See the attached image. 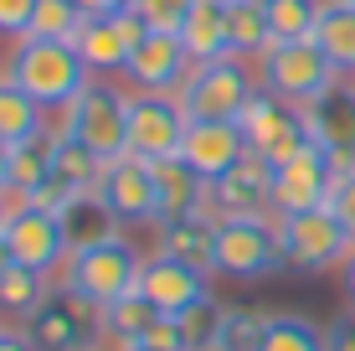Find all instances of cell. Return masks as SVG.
Segmentation results:
<instances>
[{"instance_id":"obj_1","label":"cell","mask_w":355,"mask_h":351,"mask_svg":"<svg viewBox=\"0 0 355 351\" xmlns=\"http://www.w3.org/2000/svg\"><path fill=\"white\" fill-rule=\"evenodd\" d=\"M0 72H6L16 88H26L46 114H62V108L93 83L88 63L78 57V47H72V42H26V36L10 42Z\"/></svg>"},{"instance_id":"obj_2","label":"cell","mask_w":355,"mask_h":351,"mask_svg":"<svg viewBox=\"0 0 355 351\" xmlns=\"http://www.w3.org/2000/svg\"><path fill=\"white\" fill-rule=\"evenodd\" d=\"M139 269H144L139 248H134L124 233H108V238H98V243L72 248V259L62 263V284L72 295H83L88 305L108 310L114 300H124V295L139 289Z\"/></svg>"},{"instance_id":"obj_3","label":"cell","mask_w":355,"mask_h":351,"mask_svg":"<svg viewBox=\"0 0 355 351\" xmlns=\"http://www.w3.org/2000/svg\"><path fill=\"white\" fill-rule=\"evenodd\" d=\"M284 263V243H278V222L273 217H222L216 222V253H211V274L237 284H258L273 279Z\"/></svg>"},{"instance_id":"obj_4","label":"cell","mask_w":355,"mask_h":351,"mask_svg":"<svg viewBox=\"0 0 355 351\" xmlns=\"http://www.w3.org/2000/svg\"><path fill=\"white\" fill-rule=\"evenodd\" d=\"M62 135L88 145L98 161H119L129 155V93L114 88L108 78H93L62 108Z\"/></svg>"},{"instance_id":"obj_5","label":"cell","mask_w":355,"mask_h":351,"mask_svg":"<svg viewBox=\"0 0 355 351\" xmlns=\"http://www.w3.org/2000/svg\"><path fill=\"white\" fill-rule=\"evenodd\" d=\"M258 67L237 63V57H216V63H196L191 78L180 83V104L191 119H227L237 124L242 108L258 99Z\"/></svg>"},{"instance_id":"obj_6","label":"cell","mask_w":355,"mask_h":351,"mask_svg":"<svg viewBox=\"0 0 355 351\" xmlns=\"http://www.w3.org/2000/svg\"><path fill=\"white\" fill-rule=\"evenodd\" d=\"M278 222V243H284V263L293 274H324L340 269L350 259V233L340 227V217L329 207H309V212H284Z\"/></svg>"},{"instance_id":"obj_7","label":"cell","mask_w":355,"mask_h":351,"mask_svg":"<svg viewBox=\"0 0 355 351\" xmlns=\"http://www.w3.org/2000/svg\"><path fill=\"white\" fill-rule=\"evenodd\" d=\"M252 67H258V83L268 93H278V99H288L299 108L309 99H320L329 83L340 78V72L329 67V57L314 42H273Z\"/></svg>"},{"instance_id":"obj_8","label":"cell","mask_w":355,"mask_h":351,"mask_svg":"<svg viewBox=\"0 0 355 351\" xmlns=\"http://www.w3.org/2000/svg\"><path fill=\"white\" fill-rule=\"evenodd\" d=\"M237 124H242V135H248V150L268 165H284V161H293L299 150L314 145L309 129H304V108L278 99V93H268V88H258V99L242 108Z\"/></svg>"},{"instance_id":"obj_9","label":"cell","mask_w":355,"mask_h":351,"mask_svg":"<svg viewBox=\"0 0 355 351\" xmlns=\"http://www.w3.org/2000/svg\"><path fill=\"white\" fill-rule=\"evenodd\" d=\"M21 331L31 336L36 351H93L98 331H103V310L88 305L83 295H72L67 284H57Z\"/></svg>"},{"instance_id":"obj_10","label":"cell","mask_w":355,"mask_h":351,"mask_svg":"<svg viewBox=\"0 0 355 351\" xmlns=\"http://www.w3.org/2000/svg\"><path fill=\"white\" fill-rule=\"evenodd\" d=\"M191 129V114L180 93H129V155L139 161H170L180 155V140Z\"/></svg>"},{"instance_id":"obj_11","label":"cell","mask_w":355,"mask_h":351,"mask_svg":"<svg viewBox=\"0 0 355 351\" xmlns=\"http://www.w3.org/2000/svg\"><path fill=\"white\" fill-rule=\"evenodd\" d=\"M6 248H10V259H16L21 269H36V274H46V279H52V274L72 259V243H67L62 217L46 212V207H36V202H21V207L10 212V222H6Z\"/></svg>"},{"instance_id":"obj_12","label":"cell","mask_w":355,"mask_h":351,"mask_svg":"<svg viewBox=\"0 0 355 351\" xmlns=\"http://www.w3.org/2000/svg\"><path fill=\"white\" fill-rule=\"evenodd\" d=\"M304 129L335 161V171H355V78H335L320 99L304 104Z\"/></svg>"},{"instance_id":"obj_13","label":"cell","mask_w":355,"mask_h":351,"mask_svg":"<svg viewBox=\"0 0 355 351\" xmlns=\"http://www.w3.org/2000/svg\"><path fill=\"white\" fill-rule=\"evenodd\" d=\"M144 36L150 31H144L139 10H114V16H83L72 47H78V57L88 63L93 78H124L129 52L144 42Z\"/></svg>"},{"instance_id":"obj_14","label":"cell","mask_w":355,"mask_h":351,"mask_svg":"<svg viewBox=\"0 0 355 351\" xmlns=\"http://www.w3.org/2000/svg\"><path fill=\"white\" fill-rule=\"evenodd\" d=\"M139 295L155 305V316H186L201 300H211V274L170 253H150L139 269Z\"/></svg>"},{"instance_id":"obj_15","label":"cell","mask_w":355,"mask_h":351,"mask_svg":"<svg viewBox=\"0 0 355 351\" xmlns=\"http://www.w3.org/2000/svg\"><path fill=\"white\" fill-rule=\"evenodd\" d=\"M206 212L222 217H273V165L248 155L237 161L227 176H216L206 186Z\"/></svg>"},{"instance_id":"obj_16","label":"cell","mask_w":355,"mask_h":351,"mask_svg":"<svg viewBox=\"0 0 355 351\" xmlns=\"http://www.w3.org/2000/svg\"><path fill=\"white\" fill-rule=\"evenodd\" d=\"M335 176H340L335 161H329L320 145H309V150H299L293 161L273 165V217L324 207L329 191H335Z\"/></svg>"},{"instance_id":"obj_17","label":"cell","mask_w":355,"mask_h":351,"mask_svg":"<svg viewBox=\"0 0 355 351\" xmlns=\"http://www.w3.org/2000/svg\"><path fill=\"white\" fill-rule=\"evenodd\" d=\"M98 202L108 207V217L119 227L155 222V171H150V161H139V155L108 161L103 181H98Z\"/></svg>"},{"instance_id":"obj_18","label":"cell","mask_w":355,"mask_h":351,"mask_svg":"<svg viewBox=\"0 0 355 351\" xmlns=\"http://www.w3.org/2000/svg\"><path fill=\"white\" fill-rule=\"evenodd\" d=\"M191 67L196 63L180 36H144L124 63V83H129V93H180Z\"/></svg>"},{"instance_id":"obj_19","label":"cell","mask_w":355,"mask_h":351,"mask_svg":"<svg viewBox=\"0 0 355 351\" xmlns=\"http://www.w3.org/2000/svg\"><path fill=\"white\" fill-rule=\"evenodd\" d=\"M248 135L242 124H227V119H191L186 140H180V161L191 165L196 176L211 186L216 176H227L237 161H248Z\"/></svg>"},{"instance_id":"obj_20","label":"cell","mask_w":355,"mask_h":351,"mask_svg":"<svg viewBox=\"0 0 355 351\" xmlns=\"http://www.w3.org/2000/svg\"><path fill=\"white\" fill-rule=\"evenodd\" d=\"M150 171H155V227L175 222V217H191V212H206V181L180 155L155 161Z\"/></svg>"},{"instance_id":"obj_21","label":"cell","mask_w":355,"mask_h":351,"mask_svg":"<svg viewBox=\"0 0 355 351\" xmlns=\"http://www.w3.org/2000/svg\"><path fill=\"white\" fill-rule=\"evenodd\" d=\"M155 253H170L180 263H196V269L211 274V253H216V217L211 212H191V217H175V222H160L155 227Z\"/></svg>"},{"instance_id":"obj_22","label":"cell","mask_w":355,"mask_h":351,"mask_svg":"<svg viewBox=\"0 0 355 351\" xmlns=\"http://www.w3.org/2000/svg\"><path fill=\"white\" fill-rule=\"evenodd\" d=\"M57 140H62V129H42V135L10 145V191H16L21 202H31L36 191L52 181V165H57Z\"/></svg>"},{"instance_id":"obj_23","label":"cell","mask_w":355,"mask_h":351,"mask_svg":"<svg viewBox=\"0 0 355 351\" xmlns=\"http://www.w3.org/2000/svg\"><path fill=\"white\" fill-rule=\"evenodd\" d=\"M314 47L329 57L340 78H355V6L350 0H324V16L314 26Z\"/></svg>"},{"instance_id":"obj_24","label":"cell","mask_w":355,"mask_h":351,"mask_svg":"<svg viewBox=\"0 0 355 351\" xmlns=\"http://www.w3.org/2000/svg\"><path fill=\"white\" fill-rule=\"evenodd\" d=\"M180 42H186L191 63H216V57H232V42H227V6H191Z\"/></svg>"},{"instance_id":"obj_25","label":"cell","mask_w":355,"mask_h":351,"mask_svg":"<svg viewBox=\"0 0 355 351\" xmlns=\"http://www.w3.org/2000/svg\"><path fill=\"white\" fill-rule=\"evenodd\" d=\"M42 129H52V124H46V108L36 104L26 88H16V83L0 72V140L21 145V140L42 135Z\"/></svg>"},{"instance_id":"obj_26","label":"cell","mask_w":355,"mask_h":351,"mask_svg":"<svg viewBox=\"0 0 355 351\" xmlns=\"http://www.w3.org/2000/svg\"><path fill=\"white\" fill-rule=\"evenodd\" d=\"M227 42L237 63H258V57L273 47V31H268V10L248 6V0H227Z\"/></svg>"},{"instance_id":"obj_27","label":"cell","mask_w":355,"mask_h":351,"mask_svg":"<svg viewBox=\"0 0 355 351\" xmlns=\"http://www.w3.org/2000/svg\"><path fill=\"white\" fill-rule=\"evenodd\" d=\"M46 295H52V279H46V274L10 263V269L0 274V320H21L26 325L36 310H42Z\"/></svg>"},{"instance_id":"obj_28","label":"cell","mask_w":355,"mask_h":351,"mask_svg":"<svg viewBox=\"0 0 355 351\" xmlns=\"http://www.w3.org/2000/svg\"><path fill=\"white\" fill-rule=\"evenodd\" d=\"M62 129V124H57ZM108 161H98V155L88 150V145L78 140H57V165H52V181H62V186L72 191V197H98V181H103Z\"/></svg>"},{"instance_id":"obj_29","label":"cell","mask_w":355,"mask_h":351,"mask_svg":"<svg viewBox=\"0 0 355 351\" xmlns=\"http://www.w3.org/2000/svg\"><path fill=\"white\" fill-rule=\"evenodd\" d=\"M258 351H329V346H324L320 320L299 316V310H278V316H268V331H263Z\"/></svg>"},{"instance_id":"obj_30","label":"cell","mask_w":355,"mask_h":351,"mask_svg":"<svg viewBox=\"0 0 355 351\" xmlns=\"http://www.w3.org/2000/svg\"><path fill=\"white\" fill-rule=\"evenodd\" d=\"M320 16H324V0H273L268 31H273V42H314Z\"/></svg>"},{"instance_id":"obj_31","label":"cell","mask_w":355,"mask_h":351,"mask_svg":"<svg viewBox=\"0 0 355 351\" xmlns=\"http://www.w3.org/2000/svg\"><path fill=\"white\" fill-rule=\"evenodd\" d=\"M150 325H155V305L139 295V289L124 295V300H114V305L103 310V336H108V341H119V346H134Z\"/></svg>"},{"instance_id":"obj_32","label":"cell","mask_w":355,"mask_h":351,"mask_svg":"<svg viewBox=\"0 0 355 351\" xmlns=\"http://www.w3.org/2000/svg\"><path fill=\"white\" fill-rule=\"evenodd\" d=\"M78 26H83V10L72 6V0H36L26 42H72Z\"/></svg>"},{"instance_id":"obj_33","label":"cell","mask_w":355,"mask_h":351,"mask_svg":"<svg viewBox=\"0 0 355 351\" xmlns=\"http://www.w3.org/2000/svg\"><path fill=\"white\" fill-rule=\"evenodd\" d=\"M263 331H268V316H263V310L227 305V310H222V331H216V346H211V351H258V346H263Z\"/></svg>"},{"instance_id":"obj_34","label":"cell","mask_w":355,"mask_h":351,"mask_svg":"<svg viewBox=\"0 0 355 351\" xmlns=\"http://www.w3.org/2000/svg\"><path fill=\"white\" fill-rule=\"evenodd\" d=\"M62 227H67V243H72V248L98 243V238L119 233V222L108 217V207H103L98 197H78V202H72V207L62 212Z\"/></svg>"},{"instance_id":"obj_35","label":"cell","mask_w":355,"mask_h":351,"mask_svg":"<svg viewBox=\"0 0 355 351\" xmlns=\"http://www.w3.org/2000/svg\"><path fill=\"white\" fill-rule=\"evenodd\" d=\"M222 310L227 305H216V295H211V300H201L196 310L175 316V325H180V351H211L216 346V331H222Z\"/></svg>"},{"instance_id":"obj_36","label":"cell","mask_w":355,"mask_h":351,"mask_svg":"<svg viewBox=\"0 0 355 351\" xmlns=\"http://www.w3.org/2000/svg\"><path fill=\"white\" fill-rule=\"evenodd\" d=\"M129 10H139L150 36H180L186 31V16H191V0H134Z\"/></svg>"},{"instance_id":"obj_37","label":"cell","mask_w":355,"mask_h":351,"mask_svg":"<svg viewBox=\"0 0 355 351\" xmlns=\"http://www.w3.org/2000/svg\"><path fill=\"white\" fill-rule=\"evenodd\" d=\"M324 207L340 217V227H345V233H350V243H355V171L335 176V191H329V202H324Z\"/></svg>"},{"instance_id":"obj_38","label":"cell","mask_w":355,"mask_h":351,"mask_svg":"<svg viewBox=\"0 0 355 351\" xmlns=\"http://www.w3.org/2000/svg\"><path fill=\"white\" fill-rule=\"evenodd\" d=\"M31 10H36V0H0V36L21 42L31 26Z\"/></svg>"},{"instance_id":"obj_39","label":"cell","mask_w":355,"mask_h":351,"mask_svg":"<svg viewBox=\"0 0 355 351\" xmlns=\"http://www.w3.org/2000/svg\"><path fill=\"white\" fill-rule=\"evenodd\" d=\"M324 346L329 351H355V310H340V316L324 325Z\"/></svg>"},{"instance_id":"obj_40","label":"cell","mask_w":355,"mask_h":351,"mask_svg":"<svg viewBox=\"0 0 355 351\" xmlns=\"http://www.w3.org/2000/svg\"><path fill=\"white\" fill-rule=\"evenodd\" d=\"M83 16H114V10H129L134 0H72Z\"/></svg>"},{"instance_id":"obj_41","label":"cell","mask_w":355,"mask_h":351,"mask_svg":"<svg viewBox=\"0 0 355 351\" xmlns=\"http://www.w3.org/2000/svg\"><path fill=\"white\" fill-rule=\"evenodd\" d=\"M0 351H36L26 331H16V325H0Z\"/></svg>"},{"instance_id":"obj_42","label":"cell","mask_w":355,"mask_h":351,"mask_svg":"<svg viewBox=\"0 0 355 351\" xmlns=\"http://www.w3.org/2000/svg\"><path fill=\"white\" fill-rule=\"evenodd\" d=\"M340 295H345L350 310H355V248H350V259L340 263Z\"/></svg>"},{"instance_id":"obj_43","label":"cell","mask_w":355,"mask_h":351,"mask_svg":"<svg viewBox=\"0 0 355 351\" xmlns=\"http://www.w3.org/2000/svg\"><path fill=\"white\" fill-rule=\"evenodd\" d=\"M21 207V197L16 191H0V233H6V222H10V212Z\"/></svg>"},{"instance_id":"obj_44","label":"cell","mask_w":355,"mask_h":351,"mask_svg":"<svg viewBox=\"0 0 355 351\" xmlns=\"http://www.w3.org/2000/svg\"><path fill=\"white\" fill-rule=\"evenodd\" d=\"M0 191H10V145L0 140Z\"/></svg>"},{"instance_id":"obj_45","label":"cell","mask_w":355,"mask_h":351,"mask_svg":"<svg viewBox=\"0 0 355 351\" xmlns=\"http://www.w3.org/2000/svg\"><path fill=\"white\" fill-rule=\"evenodd\" d=\"M10 263H16V259H10V248H6V233H0V274H6Z\"/></svg>"},{"instance_id":"obj_46","label":"cell","mask_w":355,"mask_h":351,"mask_svg":"<svg viewBox=\"0 0 355 351\" xmlns=\"http://www.w3.org/2000/svg\"><path fill=\"white\" fill-rule=\"evenodd\" d=\"M191 6H227V0H191Z\"/></svg>"},{"instance_id":"obj_47","label":"cell","mask_w":355,"mask_h":351,"mask_svg":"<svg viewBox=\"0 0 355 351\" xmlns=\"http://www.w3.org/2000/svg\"><path fill=\"white\" fill-rule=\"evenodd\" d=\"M248 6H263V10H268V6H273V0H248Z\"/></svg>"},{"instance_id":"obj_48","label":"cell","mask_w":355,"mask_h":351,"mask_svg":"<svg viewBox=\"0 0 355 351\" xmlns=\"http://www.w3.org/2000/svg\"><path fill=\"white\" fill-rule=\"evenodd\" d=\"M129 351H155V346H129Z\"/></svg>"},{"instance_id":"obj_49","label":"cell","mask_w":355,"mask_h":351,"mask_svg":"<svg viewBox=\"0 0 355 351\" xmlns=\"http://www.w3.org/2000/svg\"><path fill=\"white\" fill-rule=\"evenodd\" d=\"M350 6H355V0H350Z\"/></svg>"}]
</instances>
